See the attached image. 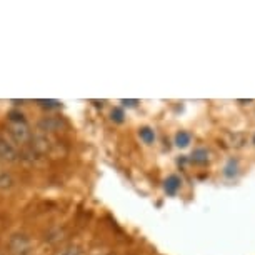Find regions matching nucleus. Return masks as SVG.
Instances as JSON below:
<instances>
[{"label": "nucleus", "instance_id": "nucleus-2", "mask_svg": "<svg viewBox=\"0 0 255 255\" xmlns=\"http://www.w3.org/2000/svg\"><path fill=\"white\" fill-rule=\"evenodd\" d=\"M30 240H28L27 235L23 234H15L8 239L7 249L10 255H28L30 254Z\"/></svg>", "mask_w": 255, "mask_h": 255}, {"label": "nucleus", "instance_id": "nucleus-7", "mask_svg": "<svg viewBox=\"0 0 255 255\" xmlns=\"http://www.w3.org/2000/svg\"><path fill=\"white\" fill-rule=\"evenodd\" d=\"M13 179L8 174H0V192H7L13 187Z\"/></svg>", "mask_w": 255, "mask_h": 255}, {"label": "nucleus", "instance_id": "nucleus-10", "mask_svg": "<svg viewBox=\"0 0 255 255\" xmlns=\"http://www.w3.org/2000/svg\"><path fill=\"white\" fill-rule=\"evenodd\" d=\"M57 255H80V249L79 247H67Z\"/></svg>", "mask_w": 255, "mask_h": 255}, {"label": "nucleus", "instance_id": "nucleus-14", "mask_svg": "<svg viewBox=\"0 0 255 255\" xmlns=\"http://www.w3.org/2000/svg\"><path fill=\"white\" fill-rule=\"evenodd\" d=\"M254 143H255V137H254Z\"/></svg>", "mask_w": 255, "mask_h": 255}, {"label": "nucleus", "instance_id": "nucleus-9", "mask_svg": "<svg viewBox=\"0 0 255 255\" xmlns=\"http://www.w3.org/2000/svg\"><path fill=\"white\" fill-rule=\"evenodd\" d=\"M140 138L145 143H150V142L155 140V133H153L152 128H147L145 127V128H142V130H140Z\"/></svg>", "mask_w": 255, "mask_h": 255}, {"label": "nucleus", "instance_id": "nucleus-8", "mask_svg": "<svg viewBox=\"0 0 255 255\" xmlns=\"http://www.w3.org/2000/svg\"><path fill=\"white\" fill-rule=\"evenodd\" d=\"M175 143L179 147H187L190 143V135L187 132H179L175 137Z\"/></svg>", "mask_w": 255, "mask_h": 255}, {"label": "nucleus", "instance_id": "nucleus-3", "mask_svg": "<svg viewBox=\"0 0 255 255\" xmlns=\"http://www.w3.org/2000/svg\"><path fill=\"white\" fill-rule=\"evenodd\" d=\"M0 160L8 162V163H13V162L18 160L17 148L3 137H0Z\"/></svg>", "mask_w": 255, "mask_h": 255}, {"label": "nucleus", "instance_id": "nucleus-4", "mask_svg": "<svg viewBox=\"0 0 255 255\" xmlns=\"http://www.w3.org/2000/svg\"><path fill=\"white\" fill-rule=\"evenodd\" d=\"M179 187H180V179L177 175H170L165 180V192L168 195H175L177 190H179Z\"/></svg>", "mask_w": 255, "mask_h": 255}, {"label": "nucleus", "instance_id": "nucleus-5", "mask_svg": "<svg viewBox=\"0 0 255 255\" xmlns=\"http://www.w3.org/2000/svg\"><path fill=\"white\" fill-rule=\"evenodd\" d=\"M32 147L35 148L37 152L45 153L47 150H49V140H47V137H44V135H42V133H40V135L33 137V143H32Z\"/></svg>", "mask_w": 255, "mask_h": 255}, {"label": "nucleus", "instance_id": "nucleus-6", "mask_svg": "<svg viewBox=\"0 0 255 255\" xmlns=\"http://www.w3.org/2000/svg\"><path fill=\"white\" fill-rule=\"evenodd\" d=\"M38 127H40V130H44V132H52V130H57V128L60 127V122L59 120H55V119H44L40 124H38Z\"/></svg>", "mask_w": 255, "mask_h": 255}, {"label": "nucleus", "instance_id": "nucleus-13", "mask_svg": "<svg viewBox=\"0 0 255 255\" xmlns=\"http://www.w3.org/2000/svg\"><path fill=\"white\" fill-rule=\"evenodd\" d=\"M115 120H119V122L122 120V112H119V110L115 112Z\"/></svg>", "mask_w": 255, "mask_h": 255}, {"label": "nucleus", "instance_id": "nucleus-1", "mask_svg": "<svg viewBox=\"0 0 255 255\" xmlns=\"http://www.w3.org/2000/svg\"><path fill=\"white\" fill-rule=\"evenodd\" d=\"M8 132H10L12 138L17 143H27L30 140V128L23 120V115L20 114H12L10 115V122H8Z\"/></svg>", "mask_w": 255, "mask_h": 255}, {"label": "nucleus", "instance_id": "nucleus-11", "mask_svg": "<svg viewBox=\"0 0 255 255\" xmlns=\"http://www.w3.org/2000/svg\"><path fill=\"white\" fill-rule=\"evenodd\" d=\"M192 157H194V160H195V162H200V163L207 162V152H205V150H197Z\"/></svg>", "mask_w": 255, "mask_h": 255}, {"label": "nucleus", "instance_id": "nucleus-12", "mask_svg": "<svg viewBox=\"0 0 255 255\" xmlns=\"http://www.w3.org/2000/svg\"><path fill=\"white\" fill-rule=\"evenodd\" d=\"M124 104H125V105H135V104H137V100H124Z\"/></svg>", "mask_w": 255, "mask_h": 255}]
</instances>
